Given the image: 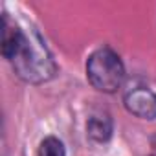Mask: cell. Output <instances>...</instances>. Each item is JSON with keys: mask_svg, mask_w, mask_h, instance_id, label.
<instances>
[{"mask_svg": "<svg viewBox=\"0 0 156 156\" xmlns=\"http://www.w3.org/2000/svg\"><path fill=\"white\" fill-rule=\"evenodd\" d=\"M2 55L13 64L15 73L28 83L48 81L57 72L41 37L24 33L8 15L2 20Z\"/></svg>", "mask_w": 156, "mask_h": 156, "instance_id": "6da1fadb", "label": "cell"}, {"mask_svg": "<svg viewBox=\"0 0 156 156\" xmlns=\"http://www.w3.org/2000/svg\"><path fill=\"white\" fill-rule=\"evenodd\" d=\"M87 77L96 90L112 94L125 81V66L116 51L99 48L87 61Z\"/></svg>", "mask_w": 156, "mask_h": 156, "instance_id": "7a4b0ae2", "label": "cell"}, {"mask_svg": "<svg viewBox=\"0 0 156 156\" xmlns=\"http://www.w3.org/2000/svg\"><path fill=\"white\" fill-rule=\"evenodd\" d=\"M125 108L141 119H156V94L147 88L130 90L125 96Z\"/></svg>", "mask_w": 156, "mask_h": 156, "instance_id": "3957f363", "label": "cell"}, {"mask_svg": "<svg viewBox=\"0 0 156 156\" xmlns=\"http://www.w3.org/2000/svg\"><path fill=\"white\" fill-rule=\"evenodd\" d=\"M88 136L96 141H107L112 134V123L105 116H92L87 123Z\"/></svg>", "mask_w": 156, "mask_h": 156, "instance_id": "277c9868", "label": "cell"}, {"mask_svg": "<svg viewBox=\"0 0 156 156\" xmlns=\"http://www.w3.org/2000/svg\"><path fill=\"white\" fill-rule=\"evenodd\" d=\"M39 156H66L64 145L61 143V140L50 136V138L42 140V143L39 147Z\"/></svg>", "mask_w": 156, "mask_h": 156, "instance_id": "5b68a950", "label": "cell"}]
</instances>
